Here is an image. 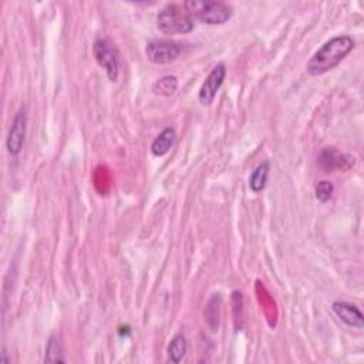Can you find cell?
<instances>
[{
    "label": "cell",
    "instance_id": "obj_1",
    "mask_svg": "<svg viewBox=\"0 0 364 364\" xmlns=\"http://www.w3.org/2000/svg\"><path fill=\"white\" fill-rule=\"evenodd\" d=\"M354 48V40L350 36H337L325 43L313 55L307 63V73L310 76H320L341 64L342 60Z\"/></svg>",
    "mask_w": 364,
    "mask_h": 364
},
{
    "label": "cell",
    "instance_id": "obj_2",
    "mask_svg": "<svg viewBox=\"0 0 364 364\" xmlns=\"http://www.w3.org/2000/svg\"><path fill=\"white\" fill-rule=\"evenodd\" d=\"M184 9L178 5L165 6L157 16L158 29L165 35H185L192 32L193 20Z\"/></svg>",
    "mask_w": 364,
    "mask_h": 364
},
{
    "label": "cell",
    "instance_id": "obj_3",
    "mask_svg": "<svg viewBox=\"0 0 364 364\" xmlns=\"http://www.w3.org/2000/svg\"><path fill=\"white\" fill-rule=\"evenodd\" d=\"M184 8L188 13L195 15L211 26L215 24H224L231 19L232 9L222 2H208V0H189L184 3Z\"/></svg>",
    "mask_w": 364,
    "mask_h": 364
},
{
    "label": "cell",
    "instance_id": "obj_4",
    "mask_svg": "<svg viewBox=\"0 0 364 364\" xmlns=\"http://www.w3.org/2000/svg\"><path fill=\"white\" fill-rule=\"evenodd\" d=\"M93 55L99 66L106 70L108 79L117 82L119 76V53L115 44L107 39H99L93 46Z\"/></svg>",
    "mask_w": 364,
    "mask_h": 364
},
{
    "label": "cell",
    "instance_id": "obj_5",
    "mask_svg": "<svg viewBox=\"0 0 364 364\" xmlns=\"http://www.w3.org/2000/svg\"><path fill=\"white\" fill-rule=\"evenodd\" d=\"M182 48V43L175 40H153L147 44L145 55L155 64H168L181 56Z\"/></svg>",
    "mask_w": 364,
    "mask_h": 364
},
{
    "label": "cell",
    "instance_id": "obj_6",
    "mask_svg": "<svg viewBox=\"0 0 364 364\" xmlns=\"http://www.w3.org/2000/svg\"><path fill=\"white\" fill-rule=\"evenodd\" d=\"M225 77H227V67L224 63L218 64L212 68V71L209 73L200 90V102L202 106H211L213 103L216 93L220 91L221 86L224 84Z\"/></svg>",
    "mask_w": 364,
    "mask_h": 364
},
{
    "label": "cell",
    "instance_id": "obj_7",
    "mask_svg": "<svg viewBox=\"0 0 364 364\" xmlns=\"http://www.w3.org/2000/svg\"><path fill=\"white\" fill-rule=\"evenodd\" d=\"M26 124H28L26 113H24V110L19 111L12 121V127L9 130V135L6 141L8 151L12 155H17L23 149L24 137H26Z\"/></svg>",
    "mask_w": 364,
    "mask_h": 364
},
{
    "label": "cell",
    "instance_id": "obj_8",
    "mask_svg": "<svg viewBox=\"0 0 364 364\" xmlns=\"http://www.w3.org/2000/svg\"><path fill=\"white\" fill-rule=\"evenodd\" d=\"M319 166L323 169L325 173H333L336 169H347L354 164V158L349 155H343L338 153L336 149H326L320 153Z\"/></svg>",
    "mask_w": 364,
    "mask_h": 364
},
{
    "label": "cell",
    "instance_id": "obj_9",
    "mask_svg": "<svg viewBox=\"0 0 364 364\" xmlns=\"http://www.w3.org/2000/svg\"><path fill=\"white\" fill-rule=\"evenodd\" d=\"M336 316L350 327L361 329L364 326V318L361 312L352 303L347 302H334L332 306Z\"/></svg>",
    "mask_w": 364,
    "mask_h": 364
},
{
    "label": "cell",
    "instance_id": "obj_10",
    "mask_svg": "<svg viewBox=\"0 0 364 364\" xmlns=\"http://www.w3.org/2000/svg\"><path fill=\"white\" fill-rule=\"evenodd\" d=\"M175 142V130L173 127H166L151 144V153L155 157L165 155Z\"/></svg>",
    "mask_w": 364,
    "mask_h": 364
},
{
    "label": "cell",
    "instance_id": "obj_11",
    "mask_svg": "<svg viewBox=\"0 0 364 364\" xmlns=\"http://www.w3.org/2000/svg\"><path fill=\"white\" fill-rule=\"evenodd\" d=\"M268 177H269V162L265 161L256 166V169L249 178V186L252 192L258 193L263 191L266 186V182H268Z\"/></svg>",
    "mask_w": 364,
    "mask_h": 364
},
{
    "label": "cell",
    "instance_id": "obj_12",
    "mask_svg": "<svg viewBox=\"0 0 364 364\" xmlns=\"http://www.w3.org/2000/svg\"><path fill=\"white\" fill-rule=\"evenodd\" d=\"M221 296L220 295H213L212 299L208 302L205 307V318L208 320V325L213 332L218 330L220 327V316H221Z\"/></svg>",
    "mask_w": 364,
    "mask_h": 364
},
{
    "label": "cell",
    "instance_id": "obj_13",
    "mask_svg": "<svg viewBox=\"0 0 364 364\" xmlns=\"http://www.w3.org/2000/svg\"><path fill=\"white\" fill-rule=\"evenodd\" d=\"M186 353V341L182 334H177L168 346V357L173 363H180Z\"/></svg>",
    "mask_w": 364,
    "mask_h": 364
},
{
    "label": "cell",
    "instance_id": "obj_14",
    "mask_svg": "<svg viewBox=\"0 0 364 364\" xmlns=\"http://www.w3.org/2000/svg\"><path fill=\"white\" fill-rule=\"evenodd\" d=\"M66 358L63 357L61 345L56 336H52L48 338V343L46 347V356L44 363H64Z\"/></svg>",
    "mask_w": 364,
    "mask_h": 364
},
{
    "label": "cell",
    "instance_id": "obj_15",
    "mask_svg": "<svg viewBox=\"0 0 364 364\" xmlns=\"http://www.w3.org/2000/svg\"><path fill=\"white\" fill-rule=\"evenodd\" d=\"M177 87H178L177 77H174V76H165V77L160 79L154 84L153 90L158 95H171V94H174L177 91Z\"/></svg>",
    "mask_w": 364,
    "mask_h": 364
},
{
    "label": "cell",
    "instance_id": "obj_16",
    "mask_svg": "<svg viewBox=\"0 0 364 364\" xmlns=\"http://www.w3.org/2000/svg\"><path fill=\"white\" fill-rule=\"evenodd\" d=\"M333 191H334V188L329 181H320L316 185V198L320 202H327L333 195Z\"/></svg>",
    "mask_w": 364,
    "mask_h": 364
}]
</instances>
